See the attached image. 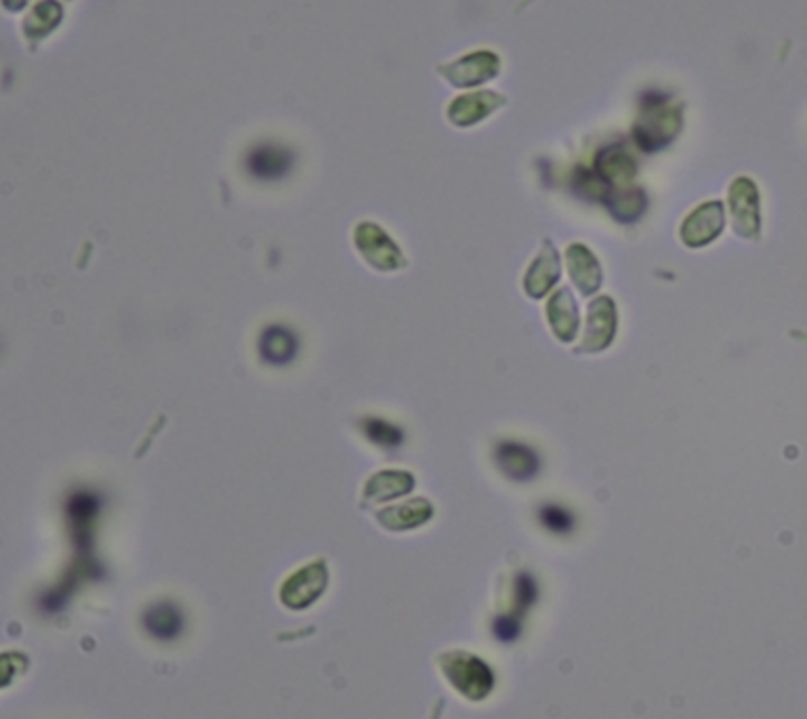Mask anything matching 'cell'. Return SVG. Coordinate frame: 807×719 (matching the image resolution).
<instances>
[{
    "instance_id": "3",
    "label": "cell",
    "mask_w": 807,
    "mask_h": 719,
    "mask_svg": "<svg viewBox=\"0 0 807 719\" xmlns=\"http://www.w3.org/2000/svg\"><path fill=\"white\" fill-rule=\"evenodd\" d=\"M101 511V497L93 490H76L68 497L66 513L70 519V530H72V538L79 547H88L91 541V530L95 519H97Z\"/></svg>"
},
{
    "instance_id": "8",
    "label": "cell",
    "mask_w": 807,
    "mask_h": 719,
    "mask_svg": "<svg viewBox=\"0 0 807 719\" xmlns=\"http://www.w3.org/2000/svg\"><path fill=\"white\" fill-rule=\"evenodd\" d=\"M360 425L364 435H366L375 446L385 448V451H394V448H400L404 444L402 429L385 419H379V416H366V419H362Z\"/></svg>"
},
{
    "instance_id": "1",
    "label": "cell",
    "mask_w": 807,
    "mask_h": 719,
    "mask_svg": "<svg viewBox=\"0 0 807 719\" xmlns=\"http://www.w3.org/2000/svg\"><path fill=\"white\" fill-rule=\"evenodd\" d=\"M292 164L294 154L291 147L274 144V141H264V144L253 145L245 158L248 175L264 183H274L284 179L292 171Z\"/></svg>"
},
{
    "instance_id": "11",
    "label": "cell",
    "mask_w": 807,
    "mask_h": 719,
    "mask_svg": "<svg viewBox=\"0 0 807 719\" xmlns=\"http://www.w3.org/2000/svg\"><path fill=\"white\" fill-rule=\"evenodd\" d=\"M478 70L479 72L492 76L496 70V60L492 55H486V53L473 55L471 60L467 57V60L457 63V68H454V74H450V79L457 82V85H478V82H482V79L476 74Z\"/></svg>"
},
{
    "instance_id": "10",
    "label": "cell",
    "mask_w": 807,
    "mask_h": 719,
    "mask_svg": "<svg viewBox=\"0 0 807 719\" xmlns=\"http://www.w3.org/2000/svg\"><path fill=\"white\" fill-rule=\"evenodd\" d=\"M498 104L495 95H471V98H460L450 106V118L459 125H469L486 117L492 107Z\"/></svg>"
},
{
    "instance_id": "5",
    "label": "cell",
    "mask_w": 807,
    "mask_h": 719,
    "mask_svg": "<svg viewBox=\"0 0 807 719\" xmlns=\"http://www.w3.org/2000/svg\"><path fill=\"white\" fill-rule=\"evenodd\" d=\"M495 459L505 476L517 481L533 480L541 470L538 454L530 446L520 444V442H501L495 451Z\"/></svg>"
},
{
    "instance_id": "4",
    "label": "cell",
    "mask_w": 807,
    "mask_h": 719,
    "mask_svg": "<svg viewBox=\"0 0 807 719\" xmlns=\"http://www.w3.org/2000/svg\"><path fill=\"white\" fill-rule=\"evenodd\" d=\"M301 341L291 326H265L259 337V356L269 366H286L299 356Z\"/></svg>"
},
{
    "instance_id": "7",
    "label": "cell",
    "mask_w": 807,
    "mask_h": 719,
    "mask_svg": "<svg viewBox=\"0 0 807 719\" xmlns=\"http://www.w3.org/2000/svg\"><path fill=\"white\" fill-rule=\"evenodd\" d=\"M357 247L368 257V261H373L379 267H395L402 263L398 248L375 223H364L357 229Z\"/></svg>"
},
{
    "instance_id": "6",
    "label": "cell",
    "mask_w": 807,
    "mask_h": 719,
    "mask_svg": "<svg viewBox=\"0 0 807 719\" xmlns=\"http://www.w3.org/2000/svg\"><path fill=\"white\" fill-rule=\"evenodd\" d=\"M183 625L185 621L181 610L171 602L153 603V606L147 608L144 614L145 631L160 641L175 640L177 635H181Z\"/></svg>"
},
{
    "instance_id": "13",
    "label": "cell",
    "mask_w": 807,
    "mask_h": 719,
    "mask_svg": "<svg viewBox=\"0 0 807 719\" xmlns=\"http://www.w3.org/2000/svg\"><path fill=\"white\" fill-rule=\"evenodd\" d=\"M538 519H541V524L544 526V528H547L549 532H553V535H568V532L574 530L572 511L566 509V507H561V505L549 503V505L541 507V511H538Z\"/></svg>"
},
{
    "instance_id": "12",
    "label": "cell",
    "mask_w": 807,
    "mask_h": 719,
    "mask_svg": "<svg viewBox=\"0 0 807 719\" xmlns=\"http://www.w3.org/2000/svg\"><path fill=\"white\" fill-rule=\"evenodd\" d=\"M61 17V9L60 5L53 3V0H44L32 13V17L25 23V30H28V36H42L47 34L55 28V23L60 22Z\"/></svg>"
},
{
    "instance_id": "9",
    "label": "cell",
    "mask_w": 807,
    "mask_h": 719,
    "mask_svg": "<svg viewBox=\"0 0 807 719\" xmlns=\"http://www.w3.org/2000/svg\"><path fill=\"white\" fill-rule=\"evenodd\" d=\"M410 488H413V478H410L408 473H400V472L379 473V476H375L368 481L366 497L373 500H385V499L400 497V494L408 492Z\"/></svg>"
},
{
    "instance_id": "14",
    "label": "cell",
    "mask_w": 807,
    "mask_h": 719,
    "mask_svg": "<svg viewBox=\"0 0 807 719\" xmlns=\"http://www.w3.org/2000/svg\"><path fill=\"white\" fill-rule=\"evenodd\" d=\"M604 166L599 164V169H601V177H631V173H633V163H631V158L626 156L625 152H617L614 154V150H608L606 154H604Z\"/></svg>"
},
{
    "instance_id": "2",
    "label": "cell",
    "mask_w": 807,
    "mask_h": 719,
    "mask_svg": "<svg viewBox=\"0 0 807 719\" xmlns=\"http://www.w3.org/2000/svg\"><path fill=\"white\" fill-rule=\"evenodd\" d=\"M677 131V117L667 107L664 99L654 95L652 99L644 101V118L642 125H637V141L645 150H656L667 144V141Z\"/></svg>"
}]
</instances>
